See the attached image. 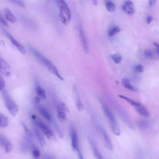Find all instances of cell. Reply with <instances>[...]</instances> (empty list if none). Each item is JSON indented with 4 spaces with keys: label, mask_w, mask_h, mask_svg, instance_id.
<instances>
[{
    "label": "cell",
    "mask_w": 159,
    "mask_h": 159,
    "mask_svg": "<svg viewBox=\"0 0 159 159\" xmlns=\"http://www.w3.org/2000/svg\"><path fill=\"white\" fill-rule=\"evenodd\" d=\"M29 49L32 54H33L36 59H38V61H39L44 67H46L52 74L56 76L60 80H63V78L60 74L58 68L56 67L55 65L50 60H48L47 58H46V57L41 54V53H40L38 50L35 49L34 48L30 47Z\"/></svg>",
    "instance_id": "6da1fadb"
},
{
    "label": "cell",
    "mask_w": 159,
    "mask_h": 159,
    "mask_svg": "<svg viewBox=\"0 0 159 159\" xmlns=\"http://www.w3.org/2000/svg\"><path fill=\"white\" fill-rule=\"evenodd\" d=\"M59 9V19L64 25L67 26L71 20V11L65 0H54Z\"/></svg>",
    "instance_id": "7a4b0ae2"
},
{
    "label": "cell",
    "mask_w": 159,
    "mask_h": 159,
    "mask_svg": "<svg viewBox=\"0 0 159 159\" xmlns=\"http://www.w3.org/2000/svg\"><path fill=\"white\" fill-rule=\"evenodd\" d=\"M3 98L4 103H5L8 111H9L12 116H16L18 115L19 111L18 106L9 95V93L5 91V89L3 91Z\"/></svg>",
    "instance_id": "3957f363"
},
{
    "label": "cell",
    "mask_w": 159,
    "mask_h": 159,
    "mask_svg": "<svg viewBox=\"0 0 159 159\" xmlns=\"http://www.w3.org/2000/svg\"><path fill=\"white\" fill-rule=\"evenodd\" d=\"M102 109H103L104 114L105 115V116H106L107 119L109 121L113 134H115L116 136H119L121 134L120 129L117 125V123L116 120V118L115 116H114L113 113L104 104H102Z\"/></svg>",
    "instance_id": "277c9868"
},
{
    "label": "cell",
    "mask_w": 159,
    "mask_h": 159,
    "mask_svg": "<svg viewBox=\"0 0 159 159\" xmlns=\"http://www.w3.org/2000/svg\"><path fill=\"white\" fill-rule=\"evenodd\" d=\"M31 119L32 122H33V124L36 125L42 130L43 134L48 139L53 140L54 139H55L54 132H53L50 128L48 127L46 124H45L44 122H42L41 120H40L39 118L35 115H32Z\"/></svg>",
    "instance_id": "5b68a950"
},
{
    "label": "cell",
    "mask_w": 159,
    "mask_h": 159,
    "mask_svg": "<svg viewBox=\"0 0 159 159\" xmlns=\"http://www.w3.org/2000/svg\"><path fill=\"white\" fill-rule=\"evenodd\" d=\"M70 132L71 137V144L72 148L73 150H75V151L76 152L80 158H83V157L82 156V154H81L80 149L78 133H77L76 130L73 124H71L70 126Z\"/></svg>",
    "instance_id": "8992f818"
},
{
    "label": "cell",
    "mask_w": 159,
    "mask_h": 159,
    "mask_svg": "<svg viewBox=\"0 0 159 159\" xmlns=\"http://www.w3.org/2000/svg\"><path fill=\"white\" fill-rule=\"evenodd\" d=\"M67 108L64 104L60 103L57 106V118L61 123H65L67 121Z\"/></svg>",
    "instance_id": "52a82bcc"
},
{
    "label": "cell",
    "mask_w": 159,
    "mask_h": 159,
    "mask_svg": "<svg viewBox=\"0 0 159 159\" xmlns=\"http://www.w3.org/2000/svg\"><path fill=\"white\" fill-rule=\"evenodd\" d=\"M0 73L5 77H10L11 75V67L6 61L0 56Z\"/></svg>",
    "instance_id": "ba28073f"
},
{
    "label": "cell",
    "mask_w": 159,
    "mask_h": 159,
    "mask_svg": "<svg viewBox=\"0 0 159 159\" xmlns=\"http://www.w3.org/2000/svg\"><path fill=\"white\" fill-rule=\"evenodd\" d=\"M5 34H6V35L8 37V38H9L10 40L11 41V42L12 43V44L13 45V46L17 48V49L19 50V52L21 53V54L24 55L26 54V50L25 47H24L23 45L19 42L17 40H16L13 35H11L10 34L8 33V32L5 31Z\"/></svg>",
    "instance_id": "9c48e42d"
},
{
    "label": "cell",
    "mask_w": 159,
    "mask_h": 159,
    "mask_svg": "<svg viewBox=\"0 0 159 159\" xmlns=\"http://www.w3.org/2000/svg\"><path fill=\"white\" fill-rule=\"evenodd\" d=\"M33 130H34V133L35 134V136L38 139L39 143L40 145H41L42 147L46 145V140H45L44 135H43V132H42V130H40L38 126L33 124Z\"/></svg>",
    "instance_id": "30bf717a"
},
{
    "label": "cell",
    "mask_w": 159,
    "mask_h": 159,
    "mask_svg": "<svg viewBox=\"0 0 159 159\" xmlns=\"http://www.w3.org/2000/svg\"><path fill=\"white\" fill-rule=\"evenodd\" d=\"M0 145L4 148L5 152L8 154L10 153L13 150V145H12L11 142L4 136L0 134Z\"/></svg>",
    "instance_id": "8fae6325"
},
{
    "label": "cell",
    "mask_w": 159,
    "mask_h": 159,
    "mask_svg": "<svg viewBox=\"0 0 159 159\" xmlns=\"http://www.w3.org/2000/svg\"><path fill=\"white\" fill-rule=\"evenodd\" d=\"M99 129H100V131L101 136H102V137H103V141H104L106 147V148L110 150H113V147L112 142H111V139H110L108 133L106 132V131L105 129H103L102 127H101V126L99 128Z\"/></svg>",
    "instance_id": "7c38bea8"
},
{
    "label": "cell",
    "mask_w": 159,
    "mask_h": 159,
    "mask_svg": "<svg viewBox=\"0 0 159 159\" xmlns=\"http://www.w3.org/2000/svg\"><path fill=\"white\" fill-rule=\"evenodd\" d=\"M36 104L38 105L37 106V108H38V110L40 115H41L47 121L49 122L50 123H52L54 119H53L51 115L50 114V113L48 112V110L46 108H44L43 106L39 105V104Z\"/></svg>",
    "instance_id": "4fadbf2b"
},
{
    "label": "cell",
    "mask_w": 159,
    "mask_h": 159,
    "mask_svg": "<svg viewBox=\"0 0 159 159\" xmlns=\"http://www.w3.org/2000/svg\"><path fill=\"white\" fill-rule=\"evenodd\" d=\"M73 94H74L75 102V104H76V106L77 109H78L79 111H83L84 106H83L82 101H81V100L78 89H77V88L75 86H74V87H73Z\"/></svg>",
    "instance_id": "5bb4252c"
},
{
    "label": "cell",
    "mask_w": 159,
    "mask_h": 159,
    "mask_svg": "<svg viewBox=\"0 0 159 159\" xmlns=\"http://www.w3.org/2000/svg\"><path fill=\"white\" fill-rule=\"evenodd\" d=\"M123 10L126 13L129 15H132L135 13V8H134V4L131 1H129V0L124 2L123 6Z\"/></svg>",
    "instance_id": "9a60e30c"
},
{
    "label": "cell",
    "mask_w": 159,
    "mask_h": 159,
    "mask_svg": "<svg viewBox=\"0 0 159 159\" xmlns=\"http://www.w3.org/2000/svg\"><path fill=\"white\" fill-rule=\"evenodd\" d=\"M79 32H80V38L81 40V44H82V47L83 48L84 50L85 51L86 53H88V42H87V39L86 38V35H85V34L84 32V31L83 29V28L81 26L80 27V29H79Z\"/></svg>",
    "instance_id": "2e32d148"
},
{
    "label": "cell",
    "mask_w": 159,
    "mask_h": 159,
    "mask_svg": "<svg viewBox=\"0 0 159 159\" xmlns=\"http://www.w3.org/2000/svg\"><path fill=\"white\" fill-rule=\"evenodd\" d=\"M89 144H90V145H91L92 151L93 152V154H94L95 158H98V159L103 158L99 151L98 149V147H97L95 142L93 141L91 139H89Z\"/></svg>",
    "instance_id": "e0dca14e"
},
{
    "label": "cell",
    "mask_w": 159,
    "mask_h": 159,
    "mask_svg": "<svg viewBox=\"0 0 159 159\" xmlns=\"http://www.w3.org/2000/svg\"><path fill=\"white\" fill-rule=\"evenodd\" d=\"M135 108L136 111L138 112L139 114H140L141 116H144V117H149L150 116V113L148 111L147 109L142 104Z\"/></svg>",
    "instance_id": "ac0fdd59"
},
{
    "label": "cell",
    "mask_w": 159,
    "mask_h": 159,
    "mask_svg": "<svg viewBox=\"0 0 159 159\" xmlns=\"http://www.w3.org/2000/svg\"><path fill=\"white\" fill-rule=\"evenodd\" d=\"M4 13H5V18L6 20L10 22L11 23H15L16 22V18L14 16V15L12 13V12L10 11V10L8 9V8H5V10H4Z\"/></svg>",
    "instance_id": "d6986e66"
},
{
    "label": "cell",
    "mask_w": 159,
    "mask_h": 159,
    "mask_svg": "<svg viewBox=\"0 0 159 159\" xmlns=\"http://www.w3.org/2000/svg\"><path fill=\"white\" fill-rule=\"evenodd\" d=\"M35 92H36L37 96H38L39 98H40L41 100H46V91H45L44 89L42 87H40V85H36Z\"/></svg>",
    "instance_id": "ffe728a7"
},
{
    "label": "cell",
    "mask_w": 159,
    "mask_h": 159,
    "mask_svg": "<svg viewBox=\"0 0 159 159\" xmlns=\"http://www.w3.org/2000/svg\"><path fill=\"white\" fill-rule=\"evenodd\" d=\"M121 83L126 88L129 89V90H131L132 91H137V88H136L135 87H134L133 85L130 84L129 80L123 79V80H122V81H121Z\"/></svg>",
    "instance_id": "44dd1931"
},
{
    "label": "cell",
    "mask_w": 159,
    "mask_h": 159,
    "mask_svg": "<svg viewBox=\"0 0 159 159\" xmlns=\"http://www.w3.org/2000/svg\"><path fill=\"white\" fill-rule=\"evenodd\" d=\"M8 124H9L8 118L3 114L0 113V128H5L8 126Z\"/></svg>",
    "instance_id": "7402d4cb"
},
{
    "label": "cell",
    "mask_w": 159,
    "mask_h": 159,
    "mask_svg": "<svg viewBox=\"0 0 159 159\" xmlns=\"http://www.w3.org/2000/svg\"><path fill=\"white\" fill-rule=\"evenodd\" d=\"M119 96L121 98L123 99L124 100L126 101L127 102H128L129 103H130V104H131L132 106H133L134 107H136V106H139L141 103H139V102H137V101H134L132 100H131L130 98H129L126 97L125 96H123V95H119Z\"/></svg>",
    "instance_id": "603a6c76"
},
{
    "label": "cell",
    "mask_w": 159,
    "mask_h": 159,
    "mask_svg": "<svg viewBox=\"0 0 159 159\" xmlns=\"http://www.w3.org/2000/svg\"><path fill=\"white\" fill-rule=\"evenodd\" d=\"M120 31H121V29L118 26H113L109 29L108 32V35L109 37H113L115 35L117 34V33H119Z\"/></svg>",
    "instance_id": "cb8c5ba5"
},
{
    "label": "cell",
    "mask_w": 159,
    "mask_h": 159,
    "mask_svg": "<svg viewBox=\"0 0 159 159\" xmlns=\"http://www.w3.org/2000/svg\"><path fill=\"white\" fill-rule=\"evenodd\" d=\"M106 8L108 11L109 12H114L116 10V6L111 1H108L106 4Z\"/></svg>",
    "instance_id": "d4e9b609"
},
{
    "label": "cell",
    "mask_w": 159,
    "mask_h": 159,
    "mask_svg": "<svg viewBox=\"0 0 159 159\" xmlns=\"http://www.w3.org/2000/svg\"><path fill=\"white\" fill-rule=\"evenodd\" d=\"M111 59L113 60L114 62H115L116 64H119L121 62L122 58L121 55L119 54H115L111 55Z\"/></svg>",
    "instance_id": "484cf974"
},
{
    "label": "cell",
    "mask_w": 159,
    "mask_h": 159,
    "mask_svg": "<svg viewBox=\"0 0 159 159\" xmlns=\"http://www.w3.org/2000/svg\"><path fill=\"white\" fill-rule=\"evenodd\" d=\"M31 150H32V156H33L34 158H38L40 157V152L39 151V150L38 148H37L35 146L33 147H32V149H31Z\"/></svg>",
    "instance_id": "4316f807"
},
{
    "label": "cell",
    "mask_w": 159,
    "mask_h": 159,
    "mask_svg": "<svg viewBox=\"0 0 159 159\" xmlns=\"http://www.w3.org/2000/svg\"><path fill=\"white\" fill-rule=\"evenodd\" d=\"M6 83L5 80L3 78V75L0 73V91H3L5 89Z\"/></svg>",
    "instance_id": "83f0119b"
},
{
    "label": "cell",
    "mask_w": 159,
    "mask_h": 159,
    "mask_svg": "<svg viewBox=\"0 0 159 159\" xmlns=\"http://www.w3.org/2000/svg\"><path fill=\"white\" fill-rule=\"evenodd\" d=\"M9 1L13 3L14 4H15V5H18L19 7L25 8V5H24V3L22 0H9Z\"/></svg>",
    "instance_id": "f1b7e54d"
},
{
    "label": "cell",
    "mask_w": 159,
    "mask_h": 159,
    "mask_svg": "<svg viewBox=\"0 0 159 159\" xmlns=\"http://www.w3.org/2000/svg\"><path fill=\"white\" fill-rule=\"evenodd\" d=\"M134 69H135V70L136 72H139V73L143 72L144 70V67L142 66V65H136V66L134 67Z\"/></svg>",
    "instance_id": "f546056e"
},
{
    "label": "cell",
    "mask_w": 159,
    "mask_h": 159,
    "mask_svg": "<svg viewBox=\"0 0 159 159\" xmlns=\"http://www.w3.org/2000/svg\"><path fill=\"white\" fill-rule=\"evenodd\" d=\"M144 55L145 56L146 58L151 59L152 57L153 54H152V52L151 50H149V49H147L144 52Z\"/></svg>",
    "instance_id": "4dcf8cb0"
},
{
    "label": "cell",
    "mask_w": 159,
    "mask_h": 159,
    "mask_svg": "<svg viewBox=\"0 0 159 159\" xmlns=\"http://www.w3.org/2000/svg\"><path fill=\"white\" fill-rule=\"evenodd\" d=\"M0 23H1L3 25L5 26H8V24L6 21L3 18V17L1 14H0Z\"/></svg>",
    "instance_id": "1f68e13d"
},
{
    "label": "cell",
    "mask_w": 159,
    "mask_h": 159,
    "mask_svg": "<svg viewBox=\"0 0 159 159\" xmlns=\"http://www.w3.org/2000/svg\"><path fill=\"white\" fill-rule=\"evenodd\" d=\"M152 21H153V18H152V16H149V17L147 18V24L151 23V22Z\"/></svg>",
    "instance_id": "d6a6232c"
},
{
    "label": "cell",
    "mask_w": 159,
    "mask_h": 159,
    "mask_svg": "<svg viewBox=\"0 0 159 159\" xmlns=\"http://www.w3.org/2000/svg\"><path fill=\"white\" fill-rule=\"evenodd\" d=\"M157 1L156 0H149V5L150 6H153L156 5Z\"/></svg>",
    "instance_id": "836d02e7"
},
{
    "label": "cell",
    "mask_w": 159,
    "mask_h": 159,
    "mask_svg": "<svg viewBox=\"0 0 159 159\" xmlns=\"http://www.w3.org/2000/svg\"><path fill=\"white\" fill-rule=\"evenodd\" d=\"M91 1H92L93 5H95V6H97V5H98V1H97V0H91Z\"/></svg>",
    "instance_id": "e575fe53"
},
{
    "label": "cell",
    "mask_w": 159,
    "mask_h": 159,
    "mask_svg": "<svg viewBox=\"0 0 159 159\" xmlns=\"http://www.w3.org/2000/svg\"><path fill=\"white\" fill-rule=\"evenodd\" d=\"M154 44H155V46H156V47H157V51H158V54H159V44H157V43H156V42H155V43H154Z\"/></svg>",
    "instance_id": "d590c367"
}]
</instances>
